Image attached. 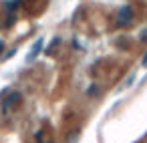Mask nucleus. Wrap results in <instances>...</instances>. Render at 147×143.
Listing matches in <instances>:
<instances>
[{"mask_svg": "<svg viewBox=\"0 0 147 143\" xmlns=\"http://www.w3.org/2000/svg\"><path fill=\"white\" fill-rule=\"evenodd\" d=\"M133 20V6H123L121 10H119V16H117V26H125V24H129Z\"/></svg>", "mask_w": 147, "mask_h": 143, "instance_id": "1", "label": "nucleus"}, {"mask_svg": "<svg viewBox=\"0 0 147 143\" xmlns=\"http://www.w3.org/2000/svg\"><path fill=\"white\" fill-rule=\"evenodd\" d=\"M20 101V93H10L4 101H2V107H0V111H2V115H8L10 113V107L16 105Z\"/></svg>", "mask_w": 147, "mask_h": 143, "instance_id": "2", "label": "nucleus"}, {"mask_svg": "<svg viewBox=\"0 0 147 143\" xmlns=\"http://www.w3.org/2000/svg\"><path fill=\"white\" fill-rule=\"evenodd\" d=\"M42 45H45V38H36V40H34V45H32V51L26 55V63H32V61H36V57L42 53Z\"/></svg>", "mask_w": 147, "mask_h": 143, "instance_id": "3", "label": "nucleus"}, {"mask_svg": "<svg viewBox=\"0 0 147 143\" xmlns=\"http://www.w3.org/2000/svg\"><path fill=\"white\" fill-rule=\"evenodd\" d=\"M20 2H22V0H6V2H4L6 12H8V14H12V10H16V8L20 6Z\"/></svg>", "mask_w": 147, "mask_h": 143, "instance_id": "4", "label": "nucleus"}, {"mask_svg": "<svg viewBox=\"0 0 147 143\" xmlns=\"http://www.w3.org/2000/svg\"><path fill=\"white\" fill-rule=\"evenodd\" d=\"M14 55H16V47H14V49H10V51H8L2 59H4V61H8V59H10V57H14Z\"/></svg>", "mask_w": 147, "mask_h": 143, "instance_id": "5", "label": "nucleus"}, {"mask_svg": "<svg viewBox=\"0 0 147 143\" xmlns=\"http://www.w3.org/2000/svg\"><path fill=\"white\" fill-rule=\"evenodd\" d=\"M59 42H61V38H55V40L51 42V47H49V53H51V51H53V49H55V47H57Z\"/></svg>", "mask_w": 147, "mask_h": 143, "instance_id": "6", "label": "nucleus"}, {"mask_svg": "<svg viewBox=\"0 0 147 143\" xmlns=\"http://www.w3.org/2000/svg\"><path fill=\"white\" fill-rule=\"evenodd\" d=\"M139 38H141V40H145V42H147V28H145V30H141V32H139Z\"/></svg>", "mask_w": 147, "mask_h": 143, "instance_id": "7", "label": "nucleus"}, {"mask_svg": "<svg viewBox=\"0 0 147 143\" xmlns=\"http://www.w3.org/2000/svg\"><path fill=\"white\" fill-rule=\"evenodd\" d=\"M97 91H99V87H91V89H89V95H93V93H97Z\"/></svg>", "mask_w": 147, "mask_h": 143, "instance_id": "8", "label": "nucleus"}, {"mask_svg": "<svg viewBox=\"0 0 147 143\" xmlns=\"http://www.w3.org/2000/svg\"><path fill=\"white\" fill-rule=\"evenodd\" d=\"M143 67H147V53H145V57H143Z\"/></svg>", "mask_w": 147, "mask_h": 143, "instance_id": "9", "label": "nucleus"}, {"mask_svg": "<svg viewBox=\"0 0 147 143\" xmlns=\"http://www.w3.org/2000/svg\"><path fill=\"white\" fill-rule=\"evenodd\" d=\"M2 49H4V42H2V40H0V53H2Z\"/></svg>", "mask_w": 147, "mask_h": 143, "instance_id": "10", "label": "nucleus"}]
</instances>
